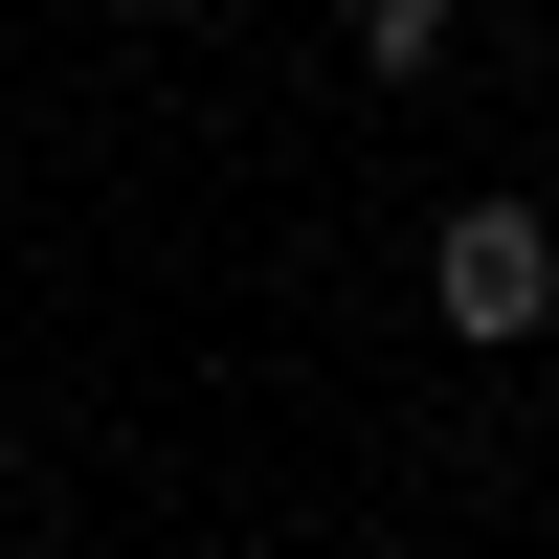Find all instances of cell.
<instances>
[{
    "label": "cell",
    "mask_w": 559,
    "mask_h": 559,
    "mask_svg": "<svg viewBox=\"0 0 559 559\" xmlns=\"http://www.w3.org/2000/svg\"><path fill=\"white\" fill-rule=\"evenodd\" d=\"M426 292H448V336H471V358H515V336H559V224H537V202H448Z\"/></svg>",
    "instance_id": "obj_1"
},
{
    "label": "cell",
    "mask_w": 559,
    "mask_h": 559,
    "mask_svg": "<svg viewBox=\"0 0 559 559\" xmlns=\"http://www.w3.org/2000/svg\"><path fill=\"white\" fill-rule=\"evenodd\" d=\"M358 68H381V90H403V68H448V0H358Z\"/></svg>",
    "instance_id": "obj_2"
}]
</instances>
